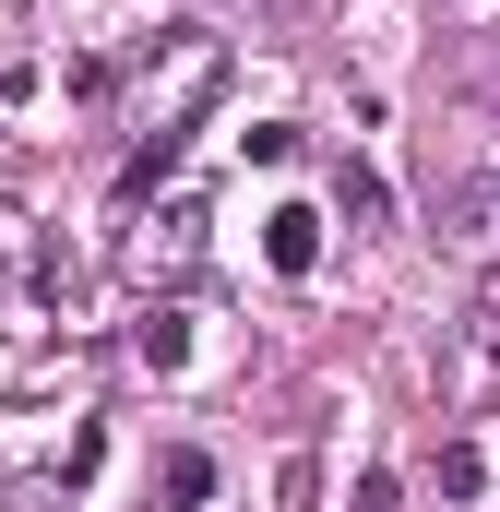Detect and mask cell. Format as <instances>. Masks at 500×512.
Returning a JSON list of instances; mask_svg holds the SVG:
<instances>
[{"label": "cell", "instance_id": "cell-2", "mask_svg": "<svg viewBox=\"0 0 500 512\" xmlns=\"http://www.w3.org/2000/svg\"><path fill=\"white\" fill-rule=\"evenodd\" d=\"M203 251H215V203H203V191H167V203L131 227V274H143V286H191Z\"/></svg>", "mask_w": 500, "mask_h": 512}, {"label": "cell", "instance_id": "cell-9", "mask_svg": "<svg viewBox=\"0 0 500 512\" xmlns=\"http://www.w3.org/2000/svg\"><path fill=\"white\" fill-rule=\"evenodd\" d=\"M96 453H108V429H72V441H60V489H84V477H96Z\"/></svg>", "mask_w": 500, "mask_h": 512}, {"label": "cell", "instance_id": "cell-4", "mask_svg": "<svg viewBox=\"0 0 500 512\" xmlns=\"http://www.w3.org/2000/svg\"><path fill=\"white\" fill-rule=\"evenodd\" d=\"M131 358H143L155 382H167V370H191V310H167V298H155V310L131 322Z\"/></svg>", "mask_w": 500, "mask_h": 512}, {"label": "cell", "instance_id": "cell-10", "mask_svg": "<svg viewBox=\"0 0 500 512\" xmlns=\"http://www.w3.org/2000/svg\"><path fill=\"white\" fill-rule=\"evenodd\" d=\"M393 501H405L393 477H358V501H346V512H393Z\"/></svg>", "mask_w": 500, "mask_h": 512}, {"label": "cell", "instance_id": "cell-5", "mask_svg": "<svg viewBox=\"0 0 500 512\" xmlns=\"http://www.w3.org/2000/svg\"><path fill=\"white\" fill-rule=\"evenodd\" d=\"M453 215H465V227H453V239H465V251H500V179H477V191H465V203H453Z\"/></svg>", "mask_w": 500, "mask_h": 512}, {"label": "cell", "instance_id": "cell-7", "mask_svg": "<svg viewBox=\"0 0 500 512\" xmlns=\"http://www.w3.org/2000/svg\"><path fill=\"white\" fill-rule=\"evenodd\" d=\"M155 489H167V501H203V489H215V453H167Z\"/></svg>", "mask_w": 500, "mask_h": 512}, {"label": "cell", "instance_id": "cell-3", "mask_svg": "<svg viewBox=\"0 0 500 512\" xmlns=\"http://www.w3.org/2000/svg\"><path fill=\"white\" fill-rule=\"evenodd\" d=\"M262 262H274L286 286L322 274V215H310V203H274V215H262Z\"/></svg>", "mask_w": 500, "mask_h": 512}, {"label": "cell", "instance_id": "cell-6", "mask_svg": "<svg viewBox=\"0 0 500 512\" xmlns=\"http://www.w3.org/2000/svg\"><path fill=\"white\" fill-rule=\"evenodd\" d=\"M489 489V453L477 441H441V501H477Z\"/></svg>", "mask_w": 500, "mask_h": 512}, {"label": "cell", "instance_id": "cell-8", "mask_svg": "<svg viewBox=\"0 0 500 512\" xmlns=\"http://www.w3.org/2000/svg\"><path fill=\"white\" fill-rule=\"evenodd\" d=\"M334 191H346V215H358V227H381V215H393V191H381L370 167H346V179H334Z\"/></svg>", "mask_w": 500, "mask_h": 512}, {"label": "cell", "instance_id": "cell-1", "mask_svg": "<svg viewBox=\"0 0 500 512\" xmlns=\"http://www.w3.org/2000/svg\"><path fill=\"white\" fill-rule=\"evenodd\" d=\"M227 96V36H155L143 48V96H131V155H120V203L143 215L155 203V179L191 155V131H203V108Z\"/></svg>", "mask_w": 500, "mask_h": 512}]
</instances>
